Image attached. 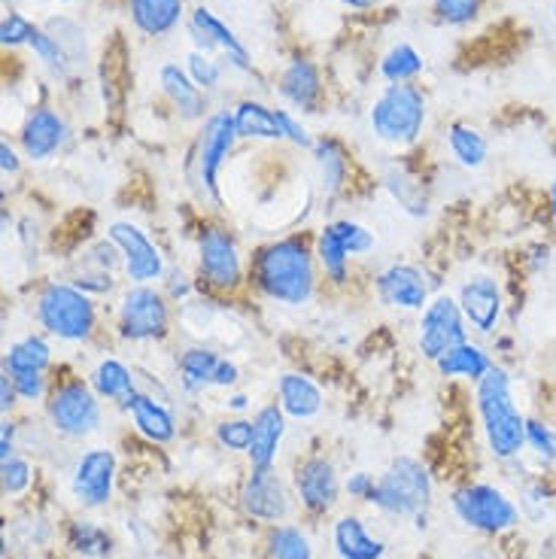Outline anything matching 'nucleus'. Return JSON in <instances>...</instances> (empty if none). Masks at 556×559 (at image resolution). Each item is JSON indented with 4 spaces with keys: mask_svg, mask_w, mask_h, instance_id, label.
<instances>
[{
    "mask_svg": "<svg viewBox=\"0 0 556 559\" xmlns=\"http://www.w3.org/2000/svg\"><path fill=\"white\" fill-rule=\"evenodd\" d=\"M198 277L213 293L232 295L247 283V265L237 238L225 225H204L196 238Z\"/></svg>",
    "mask_w": 556,
    "mask_h": 559,
    "instance_id": "obj_9",
    "label": "nucleus"
},
{
    "mask_svg": "<svg viewBox=\"0 0 556 559\" xmlns=\"http://www.w3.org/2000/svg\"><path fill=\"white\" fill-rule=\"evenodd\" d=\"M186 70H189V76L196 80L198 88H204V92H213L216 85L223 83V64H220V61H213L208 52H198V49H192L189 58H186Z\"/></svg>",
    "mask_w": 556,
    "mask_h": 559,
    "instance_id": "obj_44",
    "label": "nucleus"
},
{
    "mask_svg": "<svg viewBox=\"0 0 556 559\" xmlns=\"http://www.w3.org/2000/svg\"><path fill=\"white\" fill-rule=\"evenodd\" d=\"M126 414L134 423V429L146 441H153V444H170L177 438V417H174V411L162 399L150 395V392L140 390L138 399L131 402Z\"/></svg>",
    "mask_w": 556,
    "mask_h": 559,
    "instance_id": "obj_24",
    "label": "nucleus"
},
{
    "mask_svg": "<svg viewBox=\"0 0 556 559\" xmlns=\"http://www.w3.org/2000/svg\"><path fill=\"white\" fill-rule=\"evenodd\" d=\"M429 119V104L414 83H390L371 104L368 126L380 143L404 150L414 146Z\"/></svg>",
    "mask_w": 556,
    "mask_h": 559,
    "instance_id": "obj_4",
    "label": "nucleus"
},
{
    "mask_svg": "<svg viewBox=\"0 0 556 559\" xmlns=\"http://www.w3.org/2000/svg\"><path fill=\"white\" fill-rule=\"evenodd\" d=\"M293 487L301 508L307 514H317V518L329 514L338 504V496H341V480L334 472V462L322 453H310L295 465Z\"/></svg>",
    "mask_w": 556,
    "mask_h": 559,
    "instance_id": "obj_16",
    "label": "nucleus"
},
{
    "mask_svg": "<svg viewBox=\"0 0 556 559\" xmlns=\"http://www.w3.org/2000/svg\"><path fill=\"white\" fill-rule=\"evenodd\" d=\"M28 46H31V52L40 58L43 64L52 70V73H58V76H68V70L73 61H70V56L64 52V46H61L49 31L37 28V34L31 37Z\"/></svg>",
    "mask_w": 556,
    "mask_h": 559,
    "instance_id": "obj_38",
    "label": "nucleus"
},
{
    "mask_svg": "<svg viewBox=\"0 0 556 559\" xmlns=\"http://www.w3.org/2000/svg\"><path fill=\"white\" fill-rule=\"evenodd\" d=\"M3 374H49L52 371V344L49 335H31L15 337L13 344L3 353V362H0Z\"/></svg>",
    "mask_w": 556,
    "mask_h": 559,
    "instance_id": "obj_26",
    "label": "nucleus"
},
{
    "mask_svg": "<svg viewBox=\"0 0 556 559\" xmlns=\"http://www.w3.org/2000/svg\"><path fill=\"white\" fill-rule=\"evenodd\" d=\"M43 411H46L52 432L70 438V441L95 435L104 423L100 395L92 390L88 378L83 380L80 374H64V378L52 380Z\"/></svg>",
    "mask_w": 556,
    "mask_h": 559,
    "instance_id": "obj_6",
    "label": "nucleus"
},
{
    "mask_svg": "<svg viewBox=\"0 0 556 559\" xmlns=\"http://www.w3.org/2000/svg\"><path fill=\"white\" fill-rule=\"evenodd\" d=\"M34 34H37V25L28 15L15 13V10L3 15V22H0V43L3 46H28Z\"/></svg>",
    "mask_w": 556,
    "mask_h": 559,
    "instance_id": "obj_45",
    "label": "nucleus"
},
{
    "mask_svg": "<svg viewBox=\"0 0 556 559\" xmlns=\"http://www.w3.org/2000/svg\"><path fill=\"white\" fill-rule=\"evenodd\" d=\"M237 128L232 110L210 112L201 122L198 131L196 150H192V180H196L198 192L213 201L216 207H223V192H220V170H223L225 158L232 155L237 143Z\"/></svg>",
    "mask_w": 556,
    "mask_h": 559,
    "instance_id": "obj_8",
    "label": "nucleus"
},
{
    "mask_svg": "<svg viewBox=\"0 0 556 559\" xmlns=\"http://www.w3.org/2000/svg\"><path fill=\"white\" fill-rule=\"evenodd\" d=\"M10 378H13V374H10ZM13 383L22 402H46L49 386H52L49 374H15Z\"/></svg>",
    "mask_w": 556,
    "mask_h": 559,
    "instance_id": "obj_47",
    "label": "nucleus"
},
{
    "mask_svg": "<svg viewBox=\"0 0 556 559\" xmlns=\"http://www.w3.org/2000/svg\"><path fill=\"white\" fill-rule=\"evenodd\" d=\"M70 140V128L64 116L52 107H34L22 122L19 131V143L28 162H49L58 155Z\"/></svg>",
    "mask_w": 556,
    "mask_h": 559,
    "instance_id": "obj_19",
    "label": "nucleus"
},
{
    "mask_svg": "<svg viewBox=\"0 0 556 559\" xmlns=\"http://www.w3.org/2000/svg\"><path fill=\"white\" fill-rule=\"evenodd\" d=\"M474 407L489 453L499 462L517 460L527 448V414L517 405L514 380L505 365L496 362L487 371V378L474 383Z\"/></svg>",
    "mask_w": 556,
    "mask_h": 559,
    "instance_id": "obj_2",
    "label": "nucleus"
},
{
    "mask_svg": "<svg viewBox=\"0 0 556 559\" xmlns=\"http://www.w3.org/2000/svg\"><path fill=\"white\" fill-rule=\"evenodd\" d=\"M170 298L155 283H128L116 301V335L126 344H162L170 335Z\"/></svg>",
    "mask_w": 556,
    "mask_h": 559,
    "instance_id": "obj_5",
    "label": "nucleus"
},
{
    "mask_svg": "<svg viewBox=\"0 0 556 559\" xmlns=\"http://www.w3.org/2000/svg\"><path fill=\"white\" fill-rule=\"evenodd\" d=\"M447 150H450V155H453V162H457L459 168L477 170L487 165L489 143L474 126L453 122V126L447 128Z\"/></svg>",
    "mask_w": 556,
    "mask_h": 559,
    "instance_id": "obj_33",
    "label": "nucleus"
},
{
    "mask_svg": "<svg viewBox=\"0 0 556 559\" xmlns=\"http://www.w3.org/2000/svg\"><path fill=\"white\" fill-rule=\"evenodd\" d=\"M286 435V411L274 405H262L252 414V444H250V465L256 468H271L277 460L280 444Z\"/></svg>",
    "mask_w": 556,
    "mask_h": 559,
    "instance_id": "obj_23",
    "label": "nucleus"
},
{
    "mask_svg": "<svg viewBox=\"0 0 556 559\" xmlns=\"http://www.w3.org/2000/svg\"><path fill=\"white\" fill-rule=\"evenodd\" d=\"M264 559H314V545L301 526L274 523L264 538Z\"/></svg>",
    "mask_w": 556,
    "mask_h": 559,
    "instance_id": "obj_35",
    "label": "nucleus"
},
{
    "mask_svg": "<svg viewBox=\"0 0 556 559\" xmlns=\"http://www.w3.org/2000/svg\"><path fill=\"white\" fill-rule=\"evenodd\" d=\"M15 435H19V426H15V419H3L0 423V462L15 456Z\"/></svg>",
    "mask_w": 556,
    "mask_h": 559,
    "instance_id": "obj_52",
    "label": "nucleus"
},
{
    "mask_svg": "<svg viewBox=\"0 0 556 559\" xmlns=\"http://www.w3.org/2000/svg\"><path fill=\"white\" fill-rule=\"evenodd\" d=\"M547 210H551V216H554L556 223V174L554 180H551V192H547Z\"/></svg>",
    "mask_w": 556,
    "mask_h": 559,
    "instance_id": "obj_57",
    "label": "nucleus"
},
{
    "mask_svg": "<svg viewBox=\"0 0 556 559\" xmlns=\"http://www.w3.org/2000/svg\"><path fill=\"white\" fill-rule=\"evenodd\" d=\"M332 542L341 559H383V554H387V545L380 538H375L365 526V520H359L356 514L338 518L332 530Z\"/></svg>",
    "mask_w": 556,
    "mask_h": 559,
    "instance_id": "obj_29",
    "label": "nucleus"
},
{
    "mask_svg": "<svg viewBox=\"0 0 556 559\" xmlns=\"http://www.w3.org/2000/svg\"><path fill=\"white\" fill-rule=\"evenodd\" d=\"M158 85H162V95L170 100V107L180 112L186 122H204L208 112V92L198 88L196 80L189 76V70L167 61L158 70Z\"/></svg>",
    "mask_w": 556,
    "mask_h": 559,
    "instance_id": "obj_21",
    "label": "nucleus"
},
{
    "mask_svg": "<svg viewBox=\"0 0 556 559\" xmlns=\"http://www.w3.org/2000/svg\"><path fill=\"white\" fill-rule=\"evenodd\" d=\"M431 10H435V15H438L445 25L465 28V25H472L474 19L481 15L484 0H431Z\"/></svg>",
    "mask_w": 556,
    "mask_h": 559,
    "instance_id": "obj_42",
    "label": "nucleus"
},
{
    "mask_svg": "<svg viewBox=\"0 0 556 559\" xmlns=\"http://www.w3.org/2000/svg\"><path fill=\"white\" fill-rule=\"evenodd\" d=\"M247 407H250V395H247V392H235V395H228V411L244 414Z\"/></svg>",
    "mask_w": 556,
    "mask_h": 559,
    "instance_id": "obj_55",
    "label": "nucleus"
},
{
    "mask_svg": "<svg viewBox=\"0 0 556 559\" xmlns=\"http://www.w3.org/2000/svg\"><path fill=\"white\" fill-rule=\"evenodd\" d=\"M496 365V359L489 356V349L477 341H462L453 349H447L445 356L435 362V371L447 380H469L477 383L481 378H487V371Z\"/></svg>",
    "mask_w": 556,
    "mask_h": 559,
    "instance_id": "obj_28",
    "label": "nucleus"
},
{
    "mask_svg": "<svg viewBox=\"0 0 556 559\" xmlns=\"http://www.w3.org/2000/svg\"><path fill=\"white\" fill-rule=\"evenodd\" d=\"M107 238L122 252V274L128 283H155L165 280L167 262L165 252L150 238L146 228H140L131 219H113L107 225Z\"/></svg>",
    "mask_w": 556,
    "mask_h": 559,
    "instance_id": "obj_12",
    "label": "nucleus"
},
{
    "mask_svg": "<svg viewBox=\"0 0 556 559\" xmlns=\"http://www.w3.org/2000/svg\"><path fill=\"white\" fill-rule=\"evenodd\" d=\"M280 98L298 112H320L322 76L320 68L307 58H293L277 80Z\"/></svg>",
    "mask_w": 556,
    "mask_h": 559,
    "instance_id": "obj_20",
    "label": "nucleus"
},
{
    "mask_svg": "<svg viewBox=\"0 0 556 559\" xmlns=\"http://www.w3.org/2000/svg\"><path fill=\"white\" fill-rule=\"evenodd\" d=\"M469 322L465 313L459 308L457 295L438 293L429 305L423 308L417 322V349L423 353V359H429L431 365L445 356L447 349H453L462 341H469Z\"/></svg>",
    "mask_w": 556,
    "mask_h": 559,
    "instance_id": "obj_11",
    "label": "nucleus"
},
{
    "mask_svg": "<svg viewBox=\"0 0 556 559\" xmlns=\"http://www.w3.org/2000/svg\"><path fill=\"white\" fill-rule=\"evenodd\" d=\"M554 22H556V0H554Z\"/></svg>",
    "mask_w": 556,
    "mask_h": 559,
    "instance_id": "obj_58",
    "label": "nucleus"
},
{
    "mask_svg": "<svg viewBox=\"0 0 556 559\" xmlns=\"http://www.w3.org/2000/svg\"><path fill=\"white\" fill-rule=\"evenodd\" d=\"M0 170H3V177H15L22 170V158L10 140H0Z\"/></svg>",
    "mask_w": 556,
    "mask_h": 559,
    "instance_id": "obj_53",
    "label": "nucleus"
},
{
    "mask_svg": "<svg viewBox=\"0 0 556 559\" xmlns=\"http://www.w3.org/2000/svg\"><path fill=\"white\" fill-rule=\"evenodd\" d=\"M457 301L474 335H499L501 320H505V293H501V283L493 274H487V271L469 274L459 286Z\"/></svg>",
    "mask_w": 556,
    "mask_h": 559,
    "instance_id": "obj_13",
    "label": "nucleus"
},
{
    "mask_svg": "<svg viewBox=\"0 0 556 559\" xmlns=\"http://www.w3.org/2000/svg\"><path fill=\"white\" fill-rule=\"evenodd\" d=\"M332 231L341 238V243L347 247V252L356 259V255H368V252L377 247V238L371 228H365L356 219H332Z\"/></svg>",
    "mask_w": 556,
    "mask_h": 559,
    "instance_id": "obj_40",
    "label": "nucleus"
},
{
    "mask_svg": "<svg viewBox=\"0 0 556 559\" xmlns=\"http://www.w3.org/2000/svg\"><path fill=\"white\" fill-rule=\"evenodd\" d=\"M232 116H235L237 138L240 140H286L283 138V126H280V112L262 104V100H237Z\"/></svg>",
    "mask_w": 556,
    "mask_h": 559,
    "instance_id": "obj_31",
    "label": "nucleus"
},
{
    "mask_svg": "<svg viewBox=\"0 0 556 559\" xmlns=\"http://www.w3.org/2000/svg\"><path fill=\"white\" fill-rule=\"evenodd\" d=\"M368 502L377 511L392 518H414L423 526V514L431 504V475L429 468L414 456H395L390 468L377 477V487Z\"/></svg>",
    "mask_w": 556,
    "mask_h": 559,
    "instance_id": "obj_7",
    "label": "nucleus"
},
{
    "mask_svg": "<svg viewBox=\"0 0 556 559\" xmlns=\"http://www.w3.org/2000/svg\"><path fill=\"white\" fill-rule=\"evenodd\" d=\"M165 295L170 301H186L192 295V280H189V274H182L177 267H167Z\"/></svg>",
    "mask_w": 556,
    "mask_h": 559,
    "instance_id": "obj_49",
    "label": "nucleus"
},
{
    "mask_svg": "<svg viewBox=\"0 0 556 559\" xmlns=\"http://www.w3.org/2000/svg\"><path fill=\"white\" fill-rule=\"evenodd\" d=\"M280 112V126H283V138L295 143V146H301V150H314L317 146V140L310 138V131L301 126V119L293 116L289 110H277Z\"/></svg>",
    "mask_w": 556,
    "mask_h": 559,
    "instance_id": "obj_48",
    "label": "nucleus"
},
{
    "mask_svg": "<svg viewBox=\"0 0 556 559\" xmlns=\"http://www.w3.org/2000/svg\"><path fill=\"white\" fill-rule=\"evenodd\" d=\"M31 480H34V468L25 456L15 453L10 460L0 462V484H3L7 496H22L31 487Z\"/></svg>",
    "mask_w": 556,
    "mask_h": 559,
    "instance_id": "obj_43",
    "label": "nucleus"
},
{
    "mask_svg": "<svg viewBox=\"0 0 556 559\" xmlns=\"http://www.w3.org/2000/svg\"><path fill=\"white\" fill-rule=\"evenodd\" d=\"M377 480L368 472H353V475L347 477V484H344V489H347L353 499H362V502H368L371 499V492H375Z\"/></svg>",
    "mask_w": 556,
    "mask_h": 559,
    "instance_id": "obj_50",
    "label": "nucleus"
},
{
    "mask_svg": "<svg viewBox=\"0 0 556 559\" xmlns=\"http://www.w3.org/2000/svg\"><path fill=\"white\" fill-rule=\"evenodd\" d=\"M216 444L228 453H250L252 444V419L232 417L216 423Z\"/></svg>",
    "mask_w": 556,
    "mask_h": 559,
    "instance_id": "obj_39",
    "label": "nucleus"
},
{
    "mask_svg": "<svg viewBox=\"0 0 556 559\" xmlns=\"http://www.w3.org/2000/svg\"><path fill=\"white\" fill-rule=\"evenodd\" d=\"M314 158H317V170H320L322 192L329 198L341 195V189L347 182V155H344V146L334 138H322L314 146Z\"/></svg>",
    "mask_w": 556,
    "mask_h": 559,
    "instance_id": "obj_34",
    "label": "nucleus"
},
{
    "mask_svg": "<svg viewBox=\"0 0 556 559\" xmlns=\"http://www.w3.org/2000/svg\"><path fill=\"white\" fill-rule=\"evenodd\" d=\"M314 250H317V265H320V274L329 280V286H347L350 280V255L347 247L341 243V238L332 231V225L326 223L317 231L314 238Z\"/></svg>",
    "mask_w": 556,
    "mask_h": 559,
    "instance_id": "obj_32",
    "label": "nucleus"
},
{
    "mask_svg": "<svg viewBox=\"0 0 556 559\" xmlns=\"http://www.w3.org/2000/svg\"><path fill=\"white\" fill-rule=\"evenodd\" d=\"M450 508L469 530L484 532V535H501V532L517 530L520 523L517 504L493 484H465L453 489Z\"/></svg>",
    "mask_w": 556,
    "mask_h": 559,
    "instance_id": "obj_10",
    "label": "nucleus"
},
{
    "mask_svg": "<svg viewBox=\"0 0 556 559\" xmlns=\"http://www.w3.org/2000/svg\"><path fill=\"white\" fill-rule=\"evenodd\" d=\"M116 487V453L110 448L85 450L70 472V492L83 508H107Z\"/></svg>",
    "mask_w": 556,
    "mask_h": 559,
    "instance_id": "obj_14",
    "label": "nucleus"
},
{
    "mask_svg": "<svg viewBox=\"0 0 556 559\" xmlns=\"http://www.w3.org/2000/svg\"><path fill=\"white\" fill-rule=\"evenodd\" d=\"M128 15L143 37H167L186 19V0H128Z\"/></svg>",
    "mask_w": 556,
    "mask_h": 559,
    "instance_id": "obj_27",
    "label": "nucleus"
},
{
    "mask_svg": "<svg viewBox=\"0 0 556 559\" xmlns=\"http://www.w3.org/2000/svg\"><path fill=\"white\" fill-rule=\"evenodd\" d=\"M68 547L88 559H104L113 554V535L95 520H73L68 526Z\"/></svg>",
    "mask_w": 556,
    "mask_h": 559,
    "instance_id": "obj_36",
    "label": "nucleus"
},
{
    "mask_svg": "<svg viewBox=\"0 0 556 559\" xmlns=\"http://www.w3.org/2000/svg\"><path fill=\"white\" fill-rule=\"evenodd\" d=\"M240 508L247 518L259 520V523H280L289 518V511H293L289 487L274 472V465L271 468L252 465L244 487H240Z\"/></svg>",
    "mask_w": 556,
    "mask_h": 559,
    "instance_id": "obj_17",
    "label": "nucleus"
},
{
    "mask_svg": "<svg viewBox=\"0 0 556 559\" xmlns=\"http://www.w3.org/2000/svg\"><path fill=\"white\" fill-rule=\"evenodd\" d=\"M554 407H556V395H554Z\"/></svg>",
    "mask_w": 556,
    "mask_h": 559,
    "instance_id": "obj_60",
    "label": "nucleus"
},
{
    "mask_svg": "<svg viewBox=\"0 0 556 559\" xmlns=\"http://www.w3.org/2000/svg\"><path fill=\"white\" fill-rule=\"evenodd\" d=\"M237 380H240V368L223 356V362L216 368V378H213V390H232V386H237Z\"/></svg>",
    "mask_w": 556,
    "mask_h": 559,
    "instance_id": "obj_51",
    "label": "nucleus"
},
{
    "mask_svg": "<svg viewBox=\"0 0 556 559\" xmlns=\"http://www.w3.org/2000/svg\"><path fill=\"white\" fill-rule=\"evenodd\" d=\"M88 383L92 390L98 392L100 402H113L122 411L131 407V402L138 399V371L126 365L119 356H104L95 362V368L88 371Z\"/></svg>",
    "mask_w": 556,
    "mask_h": 559,
    "instance_id": "obj_22",
    "label": "nucleus"
},
{
    "mask_svg": "<svg viewBox=\"0 0 556 559\" xmlns=\"http://www.w3.org/2000/svg\"><path fill=\"white\" fill-rule=\"evenodd\" d=\"M189 34H192V40H196L198 52H208V56L220 52L225 64L244 70V73H252L250 49L240 43V37H237L235 31L228 28L213 10H208V7H196V10L189 13Z\"/></svg>",
    "mask_w": 556,
    "mask_h": 559,
    "instance_id": "obj_18",
    "label": "nucleus"
},
{
    "mask_svg": "<svg viewBox=\"0 0 556 559\" xmlns=\"http://www.w3.org/2000/svg\"><path fill=\"white\" fill-rule=\"evenodd\" d=\"M527 448L544 465H556V426L542 417H527Z\"/></svg>",
    "mask_w": 556,
    "mask_h": 559,
    "instance_id": "obj_41",
    "label": "nucleus"
},
{
    "mask_svg": "<svg viewBox=\"0 0 556 559\" xmlns=\"http://www.w3.org/2000/svg\"><path fill=\"white\" fill-rule=\"evenodd\" d=\"M19 402H22V399H19V392H15L13 378L0 371V411H3V414H13Z\"/></svg>",
    "mask_w": 556,
    "mask_h": 559,
    "instance_id": "obj_54",
    "label": "nucleus"
},
{
    "mask_svg": "<svg viewBox=\"0 0 556 559\" xmlns=\"http://www.w3.org/2000/svg\"><path fill=\"white\" fill-rule=\"evenodd\" d=\"M64 3H76V0H64Z\"/></svg>",
    "mask_w": 556,
    "mask_h": 559,
    "instance_id": "obj_59",
    "label": "nucleus"
},
{
    "mask_svg": "<svg viewBox=\"0 0 556 559\" xmlns=\"http://www.w3.org/2000/svg\"><path fill=\"white\" fill-rule=\"evenodd\" d=\"M426 70V61L411 43H395L387 56L380 58V76L387 83H414Z\"/></svg>",
    "mask_w": 556,
    "mask_h": 559,
    "instance_id": "obj_37",
    "label": "nucleus"
},
{
    "mask_svg": "<svg viewBox=\"0 0 556 559\" xmlns=\"http://www.w3.org/2000/svg\"><path fill=\"white\" fill-rule=\"evenodd\" d=\"M34 320L43 335L61 344H88L98 335L95 295L83 293L70 280H46L34 295Z\"/></svg>",
    "mask_w": 556,
    "mask_h": 559,
    "instance_id": "obj_3",
    "label": "nucleus"
},
{
    "mask_svg": "<svg viewBox=\"0 0 556 559\" xmlns=\"http://www.w3.org/2000/svg\"><path fill=\"white\" fill-rule=\"evenodd\" d=\"M220 362H223V356L213 347H204V344H192V347L182 349L177 356V380H180L182 390L189 395L210 390Z\"/></svg>",
    "mask_w": 556,
    "mask_h": 559,
    "instance_id": "obj_30",
    "label": "nucleus"
},
{
    "mask_svg": "<svg viewBox=\"0 0 556 559\" xmlns=\"http://www.w3.org/2000/svg\"><path fill=\"white\" fill-rule=\"evenodd\" d=\"M247 280L252 289L283 308H305L314 301L320 286V265L314 240L305 235H289L262 243L250 255Z\"/></svg>",
    "mask_w": 556,
    "mask_h": 559,
    "instance_id": "obj_1",
    "label": "nucleus"
},
{
    "mask_svg": "<svg viewBox=\"0 0 556 559\" xmlns=\"http://www.w3.org/2000/svg\"><path fill=\"white\" fill-rule=\"evenodd\" d=\"M375 293L380 305L402 313H423V308L431 301L429 274L411 262H395L383 267L375 277Z\"/></svg>",
    "mask_w": 556,
    "mask_h": 559,
    "instance_id": "obj_15",
    "label": "nucleus"
},
{
    "mask_svg": "<svg viewBox=\"0 0 556 559\" xmlns=\"http://www.w3.org/2000/svg\"><path fill=\"white\" fill-rule=\"evenodd\" d=\"M344 7H350V10H375V7H380L383 0H341Z\"/></svg>",
    "mask_w": 556,
    "mask_h": 559,
    "instance_id": "obj_56",
    "label": "nucleus"
},
{
    "mask_svg": "<svg viewBox=\"0 0 556 559\" xmlns=\"http://www.w3.org/2000/svg\"><path fill=\"white\" fill-rule=\"evenodd\" d=\"M85 262H92V265L100 267V271H110V274H116V271H122V252H119V247L104 235V238L92 243V250H88V255H85Z\"/></svg>",
    "mask_w": 556,
    "mask_h": 559,
    "instance_id": "obj_46",
    "label": "nucleus"
},
{
    "mask_svg": "<svg viewBox=\"0 0 556 559\" xmlns=\"http://www.w3.org/2000/svg\"><path fill=\"white\" fill-rule=\"evenodd\" d=\"M277 405L293 419H314L322 411V390L301 371H283L277 378Z\"/></svg>",
    "mask_w": 556,
    "mask_h": 559,
    "instance_id": "obj_25",
    "label": "nucleus"
}]
</instances>
